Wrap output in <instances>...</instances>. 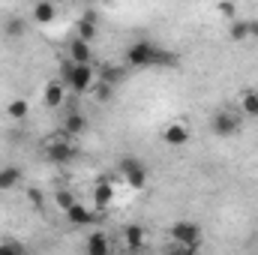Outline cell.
<instances>
[{
  "instance_id": "cell-27",
  "label": "cell",
  "mask_w": 258,
  "mask_h": 255,
  "mask_svg": "<svg viewBox=\"0 0 258 255\" xmlns=\"http://www.w3.org/2000/svg\"><path fill=\"white\" fill-rule=\"evenodd\" d=\"M216 12H219L222 18H231V21H234V15H237V6H234V3H216Z\"/></svg>"
},
{
  "instance_id": "cell-20",
  "label": "cell",
  "mask_w": 258,
  "mask_h": 255,
  "mask_svg": "<svg viewBox=\"0 0 258 255\" xmlns=\"http://www.w3.org/2000/svg\"><path fill=\"white\" fill-rule=\"evenodd\" d=\"M27 33V21L21 18V15H9L6 21H3V36L6 39H21Z\"/></svg>"
},
{
  "instance_id": "cell-14",
  "label": "cell",
  "mask_w": 258,
  "mask_h": 255,
  "mask_svg": "<svg viewBox=\"0 0 258 255\" xmlns=\"http://www.w3.org/2000/svg\"><path fill=\"white\" fill-rule=\"evenodd\" d=\"M87 117L81 114V111H69L63 117V135H69V138H81L84 132H87Z\"/></svg>"
},
{
  "instance_id": "cell-26",
  "label": "cell",
  "mask_w": 258,
  "mask_h": 255,
  "mask_svg": "<svg viewBox=\"0 0 258 255\" xmlns=\"http://www.w3.org/2000/svg\"><path fill=\"white\" fill-rule=\"evenodd\" d=\"M27 204H30V207H36V210H42V207H45L42 189H27Z\"/></svg>"
},
{
  "instance_id": "cell-12",
  "label": "cell",
  "mask_w": 258,
  "mask_h": 255,
  "mask_svg": "<svg viewBox=\"0 0 258 255\" xmlns=\"http://www.w3.org/2000/svg\"><path fill=\"white\" fill-rule=\"evenodd\" d=\"M123 243H126L129 252H138V249H144V246H147V231H144L141 225L129 222V225H123Z\"/></svg>"
},
{
  "instance_id": "cell-18",
  "label": "cell",
  "mask_w": 258,
  "mask_h": 255,
  "mask_svg": "<svg viewBox=\"0 0 258 255\" xmlns=\"http://www.w3.org/2000/svg\"><path fill=\"white\" fill-rule=\"evenodd\" d=\"M111 201H114V186H111L108 180H99V183L93 186V204H96V213H102Z\"/></svg>"
},
{
  "instance_id": "cell-8",
  "label": "cell",
  "mask_w": 258,
  "mask_h": 255,
  "mask_svg": "<svg viewBox=\"0 0 258 255\" xmlns=\"http://www.w3.org/2000/svg\"><path fill=\"white\" fill-rule=\"evenodd\" d=\"M75 36H78L81 42H87V45L96 39V12H93V9H87V12L78 15V21H75Z\"/></svg>"
},
{
  "instance_id": "cell-4",
  "label": "cell",
  "mask_w": 258,
  "mask_h": 255,
  "mask_svg": "<svg viewBox=\"0 0 258 255\" xmlns=\"http://www.w3.org/2000/svg\"><path fill=\"white\" fill-rule=\"evenodd\" d=\"M243 126V117L237 114V111H228V108H219L213 117H210V132L216 135V138H231V135H237Z\"/></svg>"
},
{
  "instance_id": "cell-28",
  "label": "cell",
  "mask_w": 258,
  "mask_h": 255,
  "mask_svg": "<svg viewBox=\"0 0 258 255\" xmlns=\"http://www.w3.org/2000/svg\"><path fill=\"white\" fill-rule=\"evenodd\" d=\"M249 39H258V18H249Z\"/></svg>"
},
{
  "instance_id": "cell-7",
  "label": "cell",
  "mask_w": 258,
  "mask_h": 255,
  "mask_svg": "<svg viewBox=\"0 0 258 255\" xmlns=\"http://www.w3.org/2000/svg\"><path fill=\"white\" fill-rule=\"evenodd\" d=\"M189 138H192V132H189L186 123H180V120H174V123H168V126L162 129V141L168 147H186Z\"/></svg>"
},
{
  "instance_id": "cell-24",
  "label": "cell",
  "mask_w": 258,
  "mask_h": 255,
  "mask_svg": "<svg viewBox=\"0 0 258 255\" xmlns=\"http://www.w3.org/2000/svg\"><path fill=\"white\" fill-rule=\"evenodd\" d=\"M54 201H57V207H60V210H69V207H72V204H75V195H72V189H66V186H60V189L54 192Z\"/></svg>"
},
{
  "instance_id": "cell-5",
  "label": "cell",
  "mask_w": 258,
  "mask_h": 255,
  "mask_svg": "<svg viewBox=\"0 0 258 255\" xmlns=\"http://www.w3.org/2000/svg\"><path fill=\"white\" fill-rule=\"evenodd\" d=\"M117 168H120V177L126 180L129 189H144L147 186V165L138 156H123Z\"/></svg>"
},
{
  "instance_id": "cell-15",
  "label": "cell",
  "mask_w": 258,
  "mask_h": 255,
  "mask_svg": "<svg viewBox=\"0 0 258 255\" xmlns=\"http://www.w3.org/2000/svg\"><path fill=\"white\" fill-rule=\"evenodd\" d=\"M96 75H99V81H105V84L114 87V84H120V81L129 75V69H126V63H102Z\"/></svg>"
},
{
  "instance_id": "cell-16",
  "label": "cell",
  "mask_w": 258,
  "mask_h": 255,
  "mask_svg": "<svg viewBox=\"0 0 258 255\" xmlns=\"http://www.w3.org/2000/svg\"><path fill=\"white\" fill-rule=\"evenodd\" d=\"M54 18H57V6L54 3H48V0L33 3V9H30V21L33 24H51Z\"/></svg>"
},
{
  "instance_id": "cell-19",
  "label": "cell",
  "mask_w": 258,
  "mask_h": 255,
  "mask_svg": "<svg viewBox=\"0 0 258 255\" xmlns=\"http://www.w3.org/2000/svg\"><path fill=\"white\" fill-rule=\"evenodd\" d=\"M21 180H24V171H21L18 165H3V168H0V192L15 189Z\"/></svg>"
},
{
  "instance_id": "cell-10",
  "label": "cell",
  "mask_w": 258,
  "mask_h": 255,
  "mask_svg": "<svg viewBox=\"0 0 258 255\" xmlns=\"http://www.w3.org/2000/svg\"><path fill=\"white\" fill-rule=\"evenodd\" d=\"M63 99H66V84L57 81V78H51V81L45 84V90H42V105H45V108H60Z\"/></svg>"
},
{
  "instance_id": "cell-6",
  "label": "cell",
  "mask_w": 258,
  "mask_h": 255,
  "mask_svg": "<svg viewBox=\"0 0 258 255\" xmlns=\"http://www.w3.org/2000/svg\"><path fill=\"white\" fill-rule=\"evenodd\" d=\"M93 84H96V69H93V66H90V63H84V66L72 63L69 81H66V87H69L72 93H90V90H93Z\"/></svg>"
},
{
  "instance_id": "cell-3",
  "label": "cell",
  "mask_w": 258,
  "mask_h": 255,
  "mask_svg": "<svg viewBox=\"0 0 258 255\" xmlns=\"http://www.w3.org/2000/svg\"><path fill=\"white\" fill-rule=\"evenodd\" d=\"M156 54H159V45L153 42V39H135V42H129L126 45V54H123V60H126V69H147V66L156 63Z\"/></svg>"
},
{
  "instance_id": "cell-13",
  "label": "cell",
  "mask_w": 258,
  "mask_h": 255,
  "mask_svg": "<svg viewBox=\"0 0 258 255\" xmlns=\"http://www.w3.org/2000/svg\"><path fill=\"white\" fill-rule=\"evenodd\" d=\"M96 219H99L96 210L84 207L81 201H75V204L66 210V222H69V225H90V222H96Z\"/></svg>"
},
{
  "instance_id": "cell-22",
  "label": "cell",
  "mask_w": 258,
  "mask_h": 255,
  "mask_svg": "<svg viewBox=\"0 0 258 255\" xmlns=\"http://www.w3.org/2000/svg\"><path fill=\"white\" fill-rule=\"evenodd\" d=\"M228 36H231V42H246L249 39V21H231Z\"/></svg>"
},
{
  "instance_id": "cell-1",
  "label": "cell",
  "mask_w": 258,
  "mask_h": 255,
  "mask_svg": "<svg viewBox=\"0 0 258 255\" xmlns=\"http://www.w3.org/2000/svg\"><path fill=\"white\" fill-rule=\"evenodd\" d=\"M42 153H45L48 162H54V165H66V162H72V159L78 156V147L72 144L69 135L57 132V135H48V138L42 141Z\"/></svg>"
},
{
  "instance_id": "cell-23",
  "label": "cell",
  "mask_w": 258,
  "mask_h": 255,
  "mask_svg": "<svg viewBox=\"0 0 258 255\" xmlns=\"http://www.w3.org/2000/svg\"><path fill=\"white\" fill-rule=\"evenodd\" d=\"M93 99H96V102H111V99H114V87L105 84V81L93 84Z\"/></svg>"
},
{
  "instance_id": "cell-25",
  "label": "cell",
  "mask_w": 258,
  "mask_h": 255,
  "mask_svg": "<svg viewBox=\"0 0 258 255\" xmlns=\"http://www.w3.org/2000/svg\"><path fill=\"white\" fill-rule=\"evenodd\" d=\"M0 255H24V249H21L18 240H3L0 243Z\"/></svg>"
},
{
  "instance_id": "cell-30",
  "label": "cell",
  "mask_w": 258,
  "mask_h": 255,
  "mask_svg": "<svg viewBox=\"0 0 258 255\" xmlns=\"http://www.w3.org/2000/svg\"><path fill=\"white\" fill-rule=\"evenodd\" d=\"M117 255H129V252H117Z\"/></svg>"
},
{
  "instance_id": "cell-17",
  "label": "cell",
  "mask_w": 258,
  "mask_h": 255,
  "mask_svg": "<svg viewBox=\"0 0 258 255\" xmlns=\"http://www.w3.org/2000/svg\"><path fill=\"white\" fill-rule=\"evenodd\" d=\"M240 117L258 120V90H255V87L240 90Z\"/></svg>"
},
{
  "instance_id": "cell-2",
  "label": "cell",
  "mask_w": 258,
  "mask_h": 255,
  "mask_svg": "<svg viewBox=\"0 0 258 255\" xmlns=\"http://www.w3.org/2000/svg\"><path fill=\"white\" fill-rule=\"evenodd\" d=\"M168 234H171V240H174V246H183V249H189V252H198L201 249V225L192 222V219H177L171 228H168Z\"/></svg>"
},
{
  "instance_id": "cell-29",
  "label": "cell",
  "mask_w": 258,
  "mask_h": 255,
  "mask_svg": "<svg viewBox=\"0 0 258 255\" xmlns=\"http://www.w3.org/2000/svg\"><path fill=\"white\" fill-rule=\"evenodd\" d=\"M165 255H195V252H189V249H183V246H171Z\"/></svg>"
},
{
  "instance_id": "cell-21",
  "label": "cell",
  "mask_w": 258,
  "mask_h": 255,
  "mask_svg": "<svg viewBox=\"0 0 258 255\" xmlns=\"http://www.w3.org/2000/svg\"><path fill=\"white\" fill-rule=\"evenodd\" d=\"M27 114H30V105H27V99H21V96L9 99V105H6V117H9V120L21 123V120H27Z\"/></svg>"
},
{
  "instance_id": "cell-9",
  "label": "cell",
  "mask_w": 258,
  "mask_h": 255,
  "mask_svg": "<svg viewBox=\"0 0 258 255\" xmlns=\"http://www.w3.org/2000/svg\"><path fill=\"white\" fill-rule=\"evenodd\" d=\"M84 255H114L111 252V237L105 231H90L84 240Z\"/></svg>"
},
{
  "instance_id": "cell-11",
  "label": "cell",
  "mask_w": 258,
  "mask_h": 255,
  "mask_svg": "<svg viewBox=\"0 0 258 255\" xmlns=\"http://www.w3.org/2000/svg\"><path fill=\"white\" fill-rule=\"evenodd\" d=\"M90 57H93V48H90L87 42H81L78 36L66 45V60H69V63L84 66V63H90Z\"/></svg>"
}]
</instances>
